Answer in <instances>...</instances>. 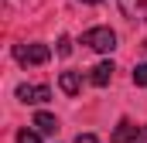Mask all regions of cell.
Here are the masks:
<instances>
[{"label":"cell","instance_id":"1","mask_svg":"<svg viewBox=\"0 0 147 143\" xmlns=\"http://www.w3.org/2000/svg\"><path fill=\"white\" fill-rule=\"evenodd\" d=\"M82 44H89L92 51H113L116 48V34L110 27H92V31L82 34Z\"/></svg>","mask_w":147,"mask_h":143},{"label":"cell","instance_id":"2","mask_svg":"<svg viewBox=\"0 0 147 143\" xmlns=\"http://www.w3.org/2000/svg\"><path fill=\"white\" fill-rule=\"evenodd\" d=\"M113 143H147V126H134L130 119H120L113 130Z\"/></svg>","mask_w":147,"mask_h":143},{"label":"cell","instance_id":"3","mask_svg":"<svg viewBox=\"0 0 147 143\" xmlns=\"http://www.w3.org/2000/svg\"><path fill=\"white\" fill-rule=\"evenodd\" d=\"M51 58V48L48 44H21L17 48V61L21 65H45Z\"/></svg>","mask_w":147,"mask_h":143},{"label":"cell","instance_id":"4","mask_svg":"<svg viewBox=\"0 0 147 143\" xmlns=\"http://www.w3.org/2000/svg\"><path fill=\"white\" fill-rule=\"evenodd\" d=\"M17 99L21 102H48L51 89L48 85H17Z\"/></svg>","mask_w":147,"mask_h":143},{"label":"cell","instance_id":"5","mask_svg":"<svg viewBox=\"0 0 147 143\" xmlns=\"http://www.w3.org/2000/svg\"><path fill=\"white\" fill-rule=\"evenodd\" d=\"M113 72H116V68H113V61H99L96 68L89 72V82L103 89V85H110V82H113Z\"/></svg>","mask_w":147,"mask_h":143},{"label":"cell","instance_id":"6","mask_svg":"<svg viewBox=\"0 0 147 143\" xmlns=\"http://www.w3.org/2000/svg\"><path fill=\"white\" fill-rule=\"evenodd\" d=\"M58 85H62L65 96H79V89H82V75H79V72H62Z\"/></svg>","mask_w":147,"mask_h":143},{"label":"cell","instance_id":"7","mask_svg":"<svg viewBox=\"0 0 147 143\" xmlns=\"http://www.w3.org/2000/svg\"><path fill=\"white\" fill-rule=\"evenodd\" d=\"M34 126H38V133H45V136H55V133H58V119H55L51 112H38Z\"/></svg>","mask_w":147,"mask_h":143},{"label":"cell","instance_id":"8","mask_svg":"<svg viewBox=\"0 0 147 143\" xmlns=\"http://www.w3.org/2000/svg\"><path fill=\"white\" fill-rule=\"evenodd\" d=\"M134 85H140V89H147V61L134 68Z\"/></svg>","mask_w":147,"mask_h":143},{"label":"cell","instance_id":"9","mask_svg":"<svg viewBox=\"0 0 147 143\" xmlns=\"http://www.w3.org/2000/svg\"><path fill=\"white\" fill-rule=\"evenodd\" d=\"M17 143H41V140H38L34 130H21V133H17Z\"/></svg>","mask_w":147,"mask_h":143},{"label":"cell","instance_id":"10","mask_svg":"<svg viewBox=\"0 0 147 143\" xmlns=\"http://www.w3.org/2000/svg\"><path fill=\"white\" fill-rule=\"evenodd\" d=\"M58 55H62V58H65V55H72V41H69V37H62V41H58Z\"/></svg>","mask_w":147,"mask_h":143},{"label":"cell","instance_id":"11","mask_svg":"<svg viewBox=\"0 0 147 143\" xmlns=\"http://www.w3.org/2000/svg\"><path fill=\"white\" fill-rule=\"evenodd\" d=\"M123 14H127V17H137V3H134V0H123Z\"/></svg>","mask_w":147,"mask_h":143},{"label":"cell","instance_id":"12","mask_svg":"<svg viewBox=\"0 0 147 143\" xmlns=\"http://www.w3.org/2000/svg\"><path fill=\"white\" fill-rule=\"evenodd\" d=\"M75 143H99V140H96L92 133H79V136H75Z\"/></svg>","mask_w":147,"mask_h":143},{"label":"cell","instance_id":"13","mask_svg":"<svg viewBox=\"0 0 147 143\" xmlns=\"http://www.w3.org/2000/svg\"><path fill=\"white\" fill-rule=\"evenodd\" d=\"M82 3H99V0H82Z\"/></svg>","mask_w":147,"mask_h":143}]
</instances>
